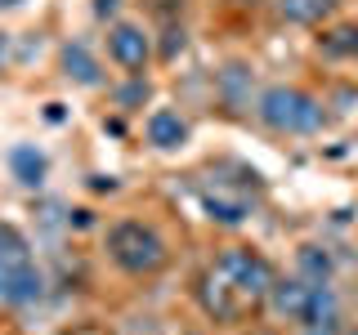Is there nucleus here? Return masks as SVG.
Segmentation results:
<instances>
[{"mask_svg": "<svg viewBox=\"0 0 358 335\" xmlns=\"http://www.w3.org/2000/svg\"><path fill=\"white\" fill-rule=\"evenodd\" d=\"M273 264L251 246H229L224 255L206 264V273L197 277V304L206 308V318L215 322H246L251 313L268 304L273 290Z\"/></svg>", "mask_w": 358, "mask_h": 335, "instance_id": "1", "label": "nucleus"}, {"mask_svg": "<svg viewBox=\"0 0 358 335\" xmlns=\"http://www.w3.org/2000/svg\"><path fill=\"white\" fill-rule=\"evenodd\" d=\"M45 290V277L36 260H31V246L18 228L0 223V304H36Z\"/></svg>", "mask_w": 358, "mask_h": 335, "instance_id": "2", "label": "nucleus"}, {"mask_svg": "<svg viewBox=\"0 0 358 335\" xmlns=\"http://www.w3.org/2000/svg\"><path fill=\"white\" fill-rule=\"evenodd\" d=\"M108 255L121 273L130 277H152L166 268V241L162 232L148 228L143 219H121L108 228Z\"/></svg>", "mask_w": 358, "mask_h": 335, "instance_id": "3", "label": "nucleus"}, {"mask_svg": "<svg viewBox=\"0 0 358 335\" xmlns=\"http://www.w3.org/2000/svg\"><path fill=\"white\" fill-rule=\"evenodd\" d=\"M255 112H260V121L278 134H313L327 121V112H322L318 98L305 94V89H296V85H268L260 94V103H255Z\"/></svg>", "mask_w": 358, "mask_h": 335, "instance_id": "4", "label": "nucleus"}, {"mask_svg": "<svg viewBox=\"0 0 358 335\" xmlns=\"http://www.w3.org/2000/svg\"><path fill=\"white\" fill-rule=\"evenodd\" d=\"M108 54L112 63H121L126 72H143L152 59V40L143 36V27H134V22H117V27L108 31Z\"/></svg>", "mask_w": 358, "mask_h": 335, "instance_id": "5", "label": "nucleus"}, {"mask_svg": "<svg viewBox=\"0 0 358 335\" xmlns=\"http://www.w3.org/2000/svg\"><path fill=\"white\" fill-rule=\"evenodd\" d=\"M201 206H206V215L215 219V223H242L246 215H251V201H246V193L233 197L229 193V184H210L206 193H201Z\"/></svg>", "mask_w": 358, "mask_h": 335, "instance_id": "6", "label": "nucleus"}, {"mask_svg": "<svg viewBox=\"0 0 358 335\" xmlns=\"http://www.w3.org/2000/svg\"><path fill=\"white\" fill-rule=\"evenodd\" d=\"M188 139V126H184V117L179 112H171V107H157L152 117H148V143L152 148H179V143Z\"/></svg>", "mask_w": 358, "mask_h": 335, "instance_id": "7", "label": "nucleus"}, {"mask_svg": "<svg viewBox=\"0 0 358 335\" xmlns=\"http://www.w3.org/2000/svg\"><path fill=\"white\" fill-rule=\"evenodd\" d=\"M341 0H278V14L287 22H300V27H313V22L331 18Z\"/></svg>", "mask_w": 358, "mask_h": 335, "instance_id": "8", "label": "nucleus"}, {"mask_svg": "<svg viewBox=\"0 0 358 335\" xmlns=\"http://www.w3.org/2000/svg\"><path fill=\"white\" fill-rule=\"evenodd\" d=\"M63 67H67V76H76L81 85H99V81H103V76H99V63L90 59L85 45H67V50H63Z\"/></svg>", "mask_w": 358, "mask_h": 335, "instance_id": "9", "label": "nucleus"}, {"mask_svg": "<svg viewBox=\"0 0 358 335\" xmlns=\"http://www.w3.org/2000/svg\"><path fill=\"white\" fill-rule=\"evenodd\" d=\"M9 165H14L18 184H27V188H36L45 179V156L36 148H14V152H9Z\"/></svg>", "mask_w": 358, "mask_h": 335, "instance_id": "10", "label": "nucleus"}, {"mask_svg": "<svg viewBox=\"0 0 358 335\" xmlns=\"http://www.w3.org/2000/svg\"><path fill=\"white\" fill-rule=\"evenodd\" d=\"M318 50L327 59H358V27H336L318 40Z\"/></svg>", "mask_w": 358, "mask_h": 335, "instance_id": "11", "label": "nucleus"}, {"mask_svg": "<svg viewBox=\"0 0 358 335\" xmlns=\"http://www.w3.org/2000/svg\"><path fill=\"white\" fill-rule=\"evenodd\" d=\"M327 255H318V246H305L300 251V277H309V282H327Z\"/></svg>", "mask_w": 358, "mask_h": 335, "instance_id": "12", "label": "nucleus"}, {"mask_svg": "<svg viewBox=\"0 0 358 335\" xmlns=\"http://www.w3.org/2000/svg\"><path fill=\"white\" fill-rule=\"evenodd\" d=\"M117 5H121V0H99V5H94V14H99V18H108Z\"/></svg>", "mask_w": 358, "mask_h": 335, "instance_id": "13", "label": "nucleus"}, {"mask_svg": "<svg viewBox=\"0 0 358 335\" xmlns=\"http://www.w3.org/2000/svg\"><path fill=\"white\" fill-rule=\"evenodd\" d=\"M22 5V0H0V9H18Z\"/></svg>", "mask_w": 358, "mask_h": 335, "instance_id": "14", "label": "nucleus"}, {"mask_svg": "<svg viewBox=\"0 0 358 335\" xmlns=\"http://www.w3.org/2000/svg\"><path fill=\"white\" fill-rule=\"evenodd\" d=\"M0 63H5V36H0Z\"/></svg>", "mask_w": 358, "mask_h": 335, "instance_id": "15", "label": "nucleus"}, {"mask_svg": "<svg viewBox=\"0 0 358 335\" xmlns=\"http://www.w3.org/2000/svg\"><path fill=\"white\" fill-rule=\"evenodd\" d=\"M354 335H358V327H354Z\"/></svg>", "mask_w": 358, "mask_h": 335, "instance_id": "16", "label": "nucleus"}]
</instances>
